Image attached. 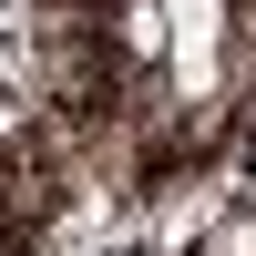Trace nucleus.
Here are the masks:
<instances>
[{"mask_svg":"<svg viewBox=\"0 0 256 256\" xmlns=\"http://www.w3.org/2000/svg\"><path fill=\"white\" fill-rule=\"evenodd\" d=\"M123 52H164V20H154V0H134V10H123Z\"/></svg>","mask_w":256,"mask_h":256,"instance_id":"1","label":"nucleus"},{"mask_svg":"<svg viewBox=\"0 0 256 256\" xmlns=\"http://www.w3.org/2000/svg\"><path fill=\"white\" fill-rule=\"evenodd\" d=\"M205 256H256V216H236V226H216V246Z\"/></svg>","mask_w":256,"mask_h":256,"instance_id":"2","label":"nucleus"}]
</instances>
